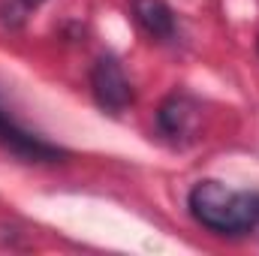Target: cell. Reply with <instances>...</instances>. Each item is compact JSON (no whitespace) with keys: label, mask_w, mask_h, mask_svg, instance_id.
Instances as JSON below:
<instances>
[{"label":"cell","mask_w":259,"mask_h":256,"mask_svg":"<svg viewBox=\"0 0 259 256\" xmlns=\"http://www.w3.org/2000/svg\"><path fill=\"white\" fill-rule=\"evenodd\" d=\"M0 142L9 151H15L18 157H27V160H58L61 157V151L55 145H49V142L30 136L27 130H21L3 109H0Z\"/></svg>","instance_id":"cell-3"},{"label":"cell","mask_w":259,"mask_h":256,"mask_svg":"<svg viewBox=\"0 0 259 256\" xmlns=\"http://www.w3.org/2000/svg\"><path fill=\"white\" fill-rule=\"evenodd\" d=\"M193 118H196V109L190 100L184 97H169L160 112H157V121H160V130L169 133V136H181L193 127Z\"/></svg>","instance_id":"cell-5"},{"label":"cell","mask_w":259,"mask_h":256,"mask_svg":"<svg viewBox=\"0 0 259 256\" xmlns=\"http://www.w3.org/2000/svg\"><path fill=\"white\" fill-rule=\"evenodd\" d=\"M91 91H94V100L109 112H124L133 103V84H130V78L124 75V69L115 58H100L94 64Z\"/></svg>","instance_id":"cell-2"},{"label":"cell","mask_w":259,"mask_h":256,"mask_svg":"<svg viewBox=\"0 0 259 256\" xmlns=\"http://www.w3.org/2000/svg\"><path fill=\"white\" fill-rule=\"evenodd\" d=\"M21 3H24V6H27V9H30V6H39V3H42V0H21Z\"/></svg>","instance_id":"cell-6"},{"label":"cell","mask_w":259,"mask_h":256,"mask_svg":"<svg viewBox=\"0 0 259 256\" xmlns=\"http://www.w3.org/2000/svg\"><path fill=\"white\" fill-rule=\"evenodd\" d=\"M187 205L196 220L217 235H241L259 223V193H235L220 181H199Z\"/></svg>","instance_id":"cell-1"},{"label":"cell","mask_w":259,"mask_h":256,"mask_svg":"<svg viewBox=\"0 0 259 256\" xmlns=\"http://www.w3.org/2000/svg\"><path fill=\"white\" fill-rule=\"evenodd\" d=\"M133 15L142 30L157 39H169L175 33V15L166 0H133Z\"/></svg>","instance_id":"cell-4"}]
</instances>
